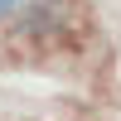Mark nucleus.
Returning a JSON list of instances; mask_svg holds the SVG:
<instances>
[{
  "label": "nucleus",
  "mask_w": 121,
  "mask_h": 121,
  "mask_svg": "<svg viewBox=\"0 0 121 121\" xmlns=\"http://www.w3.org/2000/svg\"><path fill=\"white\" fill-rule=\"evenodd\" d=\"M10 10H15V0H0V15H10Z\"/></svg>",
  "instance_id": "f257e3e1"
}]
</instances>
